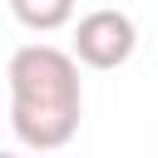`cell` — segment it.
Wrapping results in <instances>:
<instances>
[{
  "mask_svg": "<svg viewBox=\"0 0 158 158\" xmlns=\"http://www.w3.org/2000/svg\"><path fill=\"white\" fill-rule=\"evenodd\" d=\"M10 128L25 148L54 153L79 133L84 89L74 54L54 44H20L10 54Z\"/></svg>",
  "mask_w": 158,
  "mask_h": 158,
  "instance_id": "6da1fadb",
  "label": "cell"
},
{
  "mask_svg": "<svg viewBox=\"0 0 158 158\" xmlns=\"http://www.w3.org/2000/svg\"><path fill=\"white\" fill-rule=\"evenodd\" d=\"M10 15H15L25 30L49 35V30H59V25L74 20V0H10Z\"/></svg>",
  "mask_w": 158,
  "mask_h": 158,
  "instance_id": "3957f363",
  "label": "cell"
},
{
  "mask_svg": "<svg viewBox=\"0 0 158 158\" xmlns=\"http://www.w3.org/2000/svg\"><path fill=\"white\" fill-rule=\"evenodd\" d=\"M133 44H138V30L123 10H89L74 25V64L118 69V64H128Z\"/></svg>",
  "mask_w": 158,
  "mask_h": 158,
  "instance_id": "7a4b0ae2",
  "label": "cell"
},
{
  "mask_svg": "<svg viewBox=\"0 0 158 158\" xmlns=\"http://www.w3.org/2000/svg\"><path fill=\"white\" fill-rule=\"evenodd\" d=\"M0 158H20V153H0Z\"/></svg>",
  "mask_w": 158,
  "mask_h": 158,
  "instance_id": "277c9868",
  "label": "cell"
}]
</instances>
